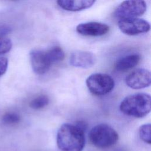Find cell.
<instances>
[{"label":"cell","mask_w":151,"mask_h":151,"mask_svg":"<svg viewBox=\"0 0 151 151\" xmlns=\"http://www.w3.org/2000/svg\"><path fill=\"white\" fill-rule=\"evenodd\" d=\"M119 109L123 114L127 116L136 118L143 117L150 111V96L143 93L129 95L122 101Z\"/></svg>","instance_id":"7a4b0ae2"},{"label":"cell","mask_w":151,"mask_h":151,"mask_svg":"<svg viewBox=\"0 0 151 151\" xmlns=\"http://www.w3.org/2000/svg\"><path fill=\"white\" fill-rule=\"evenodd\" d=\"M77 32L84 36L99 37L106 34L109 31V27L98 22L81 23L76 27Z\"/></svg>","instance_id":"9c48e42d"},{"label":"cell","mask_w":151,"mask_h":151,"mask_svg":"<svg viewBox=\"0 0 151 151\" xmlns=\"http://www.w3.org/2000/svg\"><path fill=\"white\" fill-rule=\"evenodd\" d=\"M120 31L128 35H136L150 30V24L146 20L138 18H129L119 20Z\"/></svg>","instance_id":"8992f818"},{"label":"cell","mask_w":151,"mask_h":151,"mask_svg":"<svg viewBox=\"0 0 151 151\" xmlns=\"http://www.w3.org/2000/svg\"><path fill=\"white\" fill-rule=\"evenodd\" d=\"M8 61L5 57H0V77L5 74L8 68Z\"/></svg>","instance_id":"ac0fdd59"},{"label":"cell","mask_w":151,"mask_h":151,"mask_svg":"<svg viewBox=\"0 0 151 151\" xmlns=\"http://www.w3.org/2000/svg\"><path fill=\"white\" fill-rule=\"evenodd\" d=\"M56 139L61 151H83L86 142L84 130L76 124L64 123L58 130Z\"/></svg>","instance_id":"6da1fadb"},{"label":"cell","mask_w":151,"mask_h":151,"mask_svg":"<svg viewBox=\"0 0 151 151\" xmlns=\"http://www.w3.org/2000/svg\"><path fill=\"white\" fill-rule=\"evenodd\" d=\"M20 121L19 115L15 112H7L2 117V122L6 125H14Z\"/></svg>","instance_id":"e0dca14e"},{"label":"cell","mask_w":151,"mask_h":151,"mask_svg":"<svg viewBox=\"0 0 151 151\" xmlns=\"http://www.w3.org/2000/svg\"><path fill=\"white\" fill-rule=\"evenodd\" d=\"M29 58L32 70L37 74H45L53 64L47 50H33L29 53Z\"/></svg>","instance_id":"52a82bcc"},{"label":"cell","mask_w":151,"mask_h":151,"mask_svg":"<svg viewBox=\"0 0 151 151\" xmlns=\"http://www.w3.org/2000/svg\"><path fill=\"white\" fill-rule=\"evenodd\" d=\"M10 31L6 27L0 28V55L8 52L12 48V41L7 37Z\"/></svg>","instance_id":"4fadbf2b"},{"label":"cell","mask_w":151,"mask_h":151,"mask_svg":"<svg viewBox=\"0 0 151 151\" xmlns=\"http://www.w3.org/2000/svg\"><path fill=\"white\" fill-rule=\"evenodd\" d=\"M150 71L145 68H137L129 73L125 78L126 85L133 89H141L150 86Z\"/></svg>","instance_id":"ba28073f"},{"label":"cell","mask_w":151,"mask_h":151,"mask_svg":"<svg viewBox=\"0 0 151 151\" xmlns=\"http://www.w3.org/2000/svg\"><path fill=\"white\" fill-rule=\"evenodd\" d=\"M47 51L52 61V64L60 62L63 60L64 58V52L60 47H53Z\"/></svg>","instance_id":"5bb4252c"},{"label":"cell","mask_w":151,"mask_h":151,"mask_svg":"<svg viewBox=\"0 0 151 151\" xmlns=\"http://www.w3.org/2000/svg\"><path fill=\"white\" fill-rule=\"evenodd\" d=\"M70 64L77 68H88L96 63V57L91 52L86 51H76L70 57Z\"/></svg>","instance_id":"30bf717a"},{"label":"cell","mask_w":151,"mask_h":151,"mask_svg":"<svg viewBox=\"0 0 151 151\" xmlns=\"http://www.w3.org/2000/svg\"><path fill=\"white\" fill-rule=\"evenodd\" d=\"M93 0H60L57 3L58 6L68 11H80L90 8L95 3Z\"/></svg>","instance_id":"8fae6325"},{"label":"cell","mask_w":151,"mask_h":151,"mask_svg":"<svg viewBox=\"0 0 151 151\" xmlns=\"http://www.w3.org/2000/svg\"><path fill=\"white\" fill-rule=\"evenodd\" d=\"M147 4L144 1H124L115 9L114 15L120 19L137 18L146 11Z\"/></svg>","instance_id":"5b68a950"},{"label":"cell","mask_w":151,"mask_h":151,"mask_svg":"<svg viewBox=\"0 0 151 151\" xmlns=\"http://www.w3.org/2000/svg\"><path fill=\"white\" fill-rule=\"evenodd\" d=\"M150 130L151 126L150 123L142 125L139 129V134L140 139L148 145H150L151 143Z\"/></svg>","instance_id":"2e32d148"},{"label":"cell","mask_w":151,"mask_h":151,"mask_svg":"<svg viewBox=\"0 0 151 151\" xmlns=\"http://www.w3.org/2000/svg\"><path fill=\"white\" fill-rule=\"evenodd\" d=\"M49 103V98L45 95H40L34 99L29 103V106L33 109L39 110L44 108Z\"/></svg>","instance_id":"9a60e30c"},{"label":"cell","mask_w":151,"mask_h":151,"mask_svg":"<svg viewBox=\"0 0 151 151\" xmlns=\"http://www.w3.org/2000/svg\"><path fill=\"white\" fill-rule=\"evenodd\" d=\"M91 144L99 149H106L114 145L119 140L117 132L110 126L101 123L94 126L89 132Z\"/></svg>","instance_id":"3957f363"},{"label":"cell","mask_w":151,"mask_h":151,"mask_svg":"<svg viewBox=\"0 0 151 151\" xmlns=\"http://www.w3.org/2000/svg\"><path fill=\"white\" fill-rule=\"evenodd\" d=\"M140 60V57L137 54H132L119 59L115 64V68L120 71H125L137 65Z\"/></svg>","instance_id":"7c38bea8"},{"label":"cell","mask_w":151,"mask_h":151,"mask_svg":"<svg viewBox=\"0 0 151 151\" xmlns=\"http://www.w3.org/2000/svg\"><path fill=\"white\" fill-rule=\"evenodd\" d=\"M89 91L96 96H103L110 93L114 87V79L105 73H94L86 81Z\"/></svg>","instance_id":"277c9868"}]
</instances>
